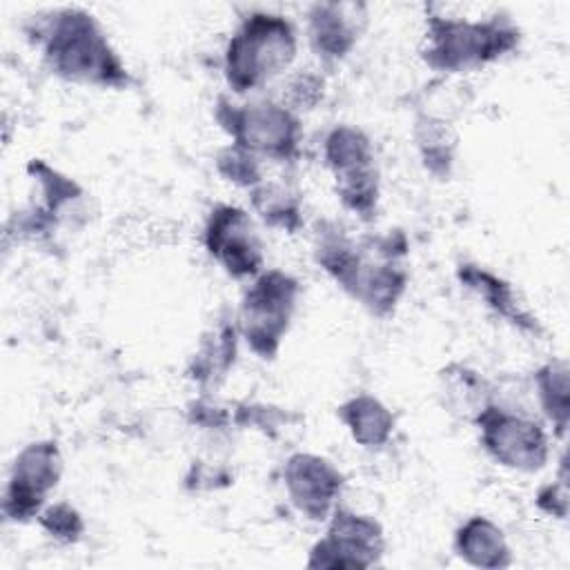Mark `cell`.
Returning <instances> with one entry per match:
<instances>
[{
  "mask_svg": "<svg viewBox=\"0 0 570 570\" xmlns=\"http://www.w3.org/2000/svg\"><path fill=\"white\" fill-rule=\"evenodd\" d=\"M405 254L407 240L401 232L354 240L338 225L325 223L314 236L316 265L379 318H387L407 289Z\"/></svg>",
  "mask_w": 570,
  "mask_h": 570,
  "instance_id": "1",
  "label": "cell"
},
{
  "mask_svg": "<svg viewBox=\"0 0 570 570\" xmlns=\"http://www.w3.org/2000/svg\"><path fill=\"white\" fill-rule=\"evenodd\" d=\"M29 40L40 47L49 71L67 82L100 89H125L129 71L105 29L85 9L60 7L33 16Z\"/></svg>",
  "mask_w": 570,
  "mask_h": 570,
  "instance_id": "2",
  "label": "cell"
},
{
  "mask_svg": "<svg viewBox=\"0 0 570 570\" xmlns=\"http://www.w3.org/2000/svg\"><path fill=\"white\" fill-rule=\"evenodd\" d=\"M519 40V27L503 13L483 20L428 13L421 60L439 73H468L501 60Z\"/></svg>",
  "mask_w": 570,
  "mask_h": 570,
  "instance_id": "3",
  "label": "cell"
},
{
  "mask_svg": "<svg viewBox=\"0 0 570 570\" xmlns=\"http://www.w3.org/2000/svg\"><path fill=\"white\" fill-rule=\"evenodd\" d=\"M296 51V29L285 16L252 11L238 22L225 45V82L234 94L261 89L294 62Z\"/></svg>",
  "mask_w": 570,
  "mask_h": 570,
  "instance_id": "4",
  "label": "cell"
},
{
  "mask_svg": "<svg viewBox=\"0 0 570 570\" xmlns=\"http://www.w3.org/2000/svg\"><path fill=\"white\" fill-rule=\"evenodd\" d=\"M214 114L220 129L232 138V145L261 160L294 163L301 156L303 125L298 114L285 102L252 100L236 105L227 96H220Z\"/></svg>",
  "mask_w": 570,
  "mask_h": 570,
  "instance_id": "5",
  "label": "cell"
},
{
  "mask_svg": "<svg viewBox=\"0 0 570 570\" xmlns=\"http://www.w3.org/2000/svg\"><path fill=\"white\" fill-rule=\"evenodd\" d=\"M301 283L283 269H263L243 294L236 327L247 347L263 361L278 354L298 307Z\"/></svg>",
  "mask_w": 570,
  "mask_h": 570,
  "instance_id": "6",
  "label": "cell"
},
{
  "mask_svg": "<svg viewBox=\"0 0 570 570\" xmlns=\"http://www.w3.org/2000/svg\"><path fill=\"white\" fill-rule=\"evenodd\" d=\"M323 160L332 174L341 205L363 220L379 207L381 174L370 136L354 125H336L323 140Z\"/></svg>",
  "mask_w": 570,
  "mask_h": 570,
  "instance_id": "7",
  "label": "cell"
},
{
  "mask_svg": "<svg viewBox=\"0 0 570 570\" xmlns=\"http://www.w3.org/2000/svg\"><path fill=\"white\" fill-rule=\"evenodd\" d=\"M485 454L501 468L514 472H539L550 459L546 428L517 410L490 401L474 419Z\"/></svg>",
  "mask_w": 570,
  "mask_h": 570,
  "instance_id": "8",
  "label": "cell"
},
{
  "mask_svg": "<svg viewBox=\"0 0 570 570\" xmlns=\"http://www.w3.org/2000/svg\"><path fill=\"white\" fill-rule=\"evenodd\" d=\"M62 476V454L53 439L27 443L13 459L2 494V514L13 523L38 519Z\"/></svg>",
  "mask_w": 570,
  "mask_h": 570,
  "instance_id": "9",
  "label": "cell"
},
{
  "mask_svg": "<svg viewBox=\"0 0 570 570\" xmlns=\"http://www.w3.org/2000/svg\"><path fill=\"white\" fill-rule=\"evenodd\" d=\"M385 552L381 523L370 514H358L347 508H336L325 534L312 546L309 568H372Z\"/></svg>",
  "mask_w": 570,
  "mask_h": 570,
  "instance_id": "10",
  "label": "cell"
},
{
  "mask_svg": "<svg viewBox=\"0 0 570 570\" xmlns=\"http://www.w3.org/2000/svg\"><path fill=\"white\" fill-rule=\"evenodd\" d=\"M203 243L207 254L236 281L256 278L265 269L261 236L243 207L214 205L203 227Z\"/></svg>",
  "mask_w": 570,
  "mask_h": 570,
  "instance_id": "11",
  "label": "cell"
},
{
  "mask_svg": "<svg viewBox=\"0 0 570 570\" xmlns=\"http://www.w3.org/2000/svg\"><path fill=\"white\" fill-rule=\"evenodd\" d=\"M283 485L298 514L309 521H327L338 508L345 476L321 454L294 452L283 465Z\"/></svg>",
  "mask_w": 570,
  "mask_h": 570,
  "instance_id": "12",
  "label": "cell"
},
{
  "mask_svg": "<svg viewBox=\"0 0 570 570\" xmlns=\"http://www.w3.org/2000/svg\"><path fill=\"white\" fill-rule=\"evenodd\" d=\"M367 22L361 2H314L307 9V40L325 65L341 62L356 47Z\"/></svg>",
  "mask_w": 570,
  "mask_h": 570,
  "instance_id": "13",
  "label": "cell"
},
{
  "mask_svg": "<svg viewBox=\"0 0 570 570\" xmlns=\"http://www.w3.org/2000/svg\"><path fill=\"white\" fill-rule=\"evenodd\" d=\"M456 278L461 281L463 287H468L472 294H476L497 316L508 321L521 332L539 334V321L528 312V307L521 305L514 287L501 278L499 274L490 272L488 267L463 263L456 267Z\"/></svg>",
  "mask_w": 570,
  "mask_h": 570,
  "instance_id": "14",
  "label": "cell"
},
{
  "mask_svg": "<svg viewBox=\"0 0 570 570\" xmlns=\"http://www.w3.org/2000/svg\"><path fill=\"white\" fill-rule=\"evenodd\" d=\"M456 554L474 568H505L512 563V550L503 530L488 517H470L454 532Z\"/></svg>",
  "mask_w": 570,
  "mask_h": 570,
  "instance_id": "15",
  "label": "cell"
},
{
  "mask_svg": "<svg viewBox=\"0 0 570 570\" xmlns=\"http://www.w3.org/2000/svg\"><path fill=\"white\" fill-rule=\"evenodd\" d=\"M336 416L347 428L352 441L367 450L387 445L396 423L390 407L372 394H356L347 399L338 405Z\"/></svg>",
  "mask_w": 570,
  "mask_h": 570,
  "instance_id": "16",
  "label": "cell"
},
{
  "mask_svg": "<svg viewBox=\"0 0 570 570\" xmlns=\"http://www.w3.org/2000/svg\"><path fill=\"white\" fill-rule=\"evenodd\" d=\"M238 336L240 334L236 323L220 321L216 327H212L203 336L196 354L191 356V363L187 370L189 379L196 381L200 387L220 383L236 361Z\"/></svg>",
  "mask_w": 570,
  "mask_h": 570,
  "instance_id": "17",
  "label": "cell"
},
{
  "mask_svg": "<svg viewBox=\"0 0 570 570\" xmlns=\"http://www.w3.org/2000/svg\"><path fill=\"white\" fill-rule=\"evenodd\" d=\"M254 214L267 225L294 234L303 225L301 196L281 180H261L249 189Z\"/></svg>",
  "mask_w": 570,
  "mask_h": 570,
  "instance_id": "18",
  "label": "cell"
},
{
  "mask_svg": "<svg viewBox=\"0 0 570 570\" xmlns=\"http://www.w3.org/2000/svg\"><path fill=\"white\" fill-rule=\"evenodd\" d=\"M537 399L543 416L552 425L559 439L568 432L570 421V387H568V365L561 358L548 361L532 374Z\"/></svg>",
  "mask_w": 570,
  "mask_h": 570,
  "instance_id": "19",
  "label": "cell"
},
{
  "mask_svg": "<svg viewBox=\"0 0 570 570\" xmlns=\"http://www.w3.org/2000/svg\"><path fill=\"white\" fill-rule=\"evenodd\" d=\"M414 142L430 174L439 178L450 176L456 149V136L450 129V122L430 114L419 116L414 122Z\"/></svg>",
  "mask_w": 570,
  "mask_h": 570,
  "instance_id": "20",
  "label": "cell"
},
{
  "mask_svg": "<svg viewBox=\"0 0 570 570\" xmlns=\"http://www.w3.org/2000/svg\"><path fill=\"white\" fill-rule=\"evenodd\" d=\"M441 387L448 407L459 414H470V419H474L492 401L488 381L461 363H452L441 372Z\"/></svg>",
  "mask_w": 570,
  "mask_h": 570,
  "instance_id": "21",
  "label": "cell"
},
{
  "mask_svg": "<svg viewBox=\"0 0 570 570\" xmlns=\"http://www.w3.org/2000/svg\"><path fill=\"white\" fill-rule=\"evenodd\" d=\"M216 169L225 180L245 189H252L263 180L261 158L232 142L216 154Z\"/></svg>",
  "mask_w": 570,
  "mask_h": 570,
  "instance_id": "22",
  "label": "cell"
},
{
  "mask_svg": "<svg viewBox=\"0 0 570 570\" xmlns=\"http://www.w3.org/2000/svg\"><path fill=\"white\" fill-rule=\"evenodd\" d=\"M38 523L58 543H76L85 532L82 514L67 501L45 505L38 514Z\"/></svg>",
  "mask_w": 570,
  "mask_h": 570,
  "instance_id": "23",
  "label": "cell"
},
{
  "mask_svg": "<svg viewBox=\"0 0 570 570\" xmlns=\"http://www.w3.org/2000/svg\"><path fill=\"white\" fill-rule=\"evenodd\" d=\"M537 505L550 517L566 519L568 514V472H566V459H561L559 476L552 483H546L537 492Z\"/></svg>",
  "mask_w": 570,
  "mask_h": 570,
  "instance_id": "24",
  "label": "cell"
},
{
  "mask_svg": "<svg viewBox=\"0 0 570 570\" xmlns=\"http://www.w3.org/2000/svg\"><path fill=\"white\" fill-rule=\"evenodd\" d=\"M323 96V78L314 73H298L287 87V107L289 109H312Z\"/></svg>",
  "mask_w": 570,
  "mask_h": 570,
  "instance_id": "25",
  "label": "cell"
},
{
  "mask_svg": "<svg viewBox=\"0 0 570 570\" xmlns=\"http://www.w3.org/2000/svg\"><path fill=\"white\" fill-rule=\"evenodd\" d=\"M189 416H191L194 423L205 425V428H225L232 421V414L225 407H220L216 403H209L207 399L196 401L189 407Z\"/></svg>",
  "mask_w": 570,
  "mask_h": 570,
  "instance_id": "26",
  "label": "cell"
}]
</instances>
